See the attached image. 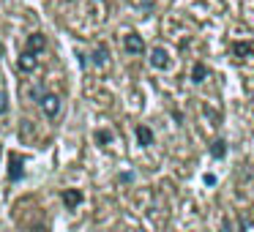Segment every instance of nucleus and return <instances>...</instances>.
<instances>
[{
	"instance_id": "obj_1",
	"label": "nucleus",
	"mask_w": 254,
	"mask_h": 232,
	"mask_svg": "<svg viewBox=\"0 0 254 232\" xmlns=\"http://www.w3.org/2000/svg\"><path fill=\"white\" fill-rule=\"evenodd\" d=\"M123 47H126L128 55H142V52H145V41H142V36H137V33H126V36H123Z\"/></svg>"
},
{
	"instance_id": "obj_2",
	"label": "nucleus",
	"mask_w": 254,
	"mask_h": 232,
	"mask_svg": "<svg viewBox=\"0 0 254 232\" xmlns=\"http://www.w3.org/2000/svg\"><path fill=\"white\" fill-rule=\"evenodd\" d=\"M41 110H44L47 117H55L58 112H61V99H58L55 93H44L41 96Z\"/></svg>"
},
{
	"instance_id": "obj_3",
	"label": "nucleus",
	"mask_w": 254,
	"mask_h": 232,
	"mask_svg": "<svg viewBox=\"0 0 254 232\" xmlns=\"http://www.w3.org/2000/svg\"><path fill=\"white\" fill-rule=\"evenodd\" d=\"M17 66H19V71H22V74H30V71H36V66H39V58H36L33 52L25 50L22 55H19V63H17Z\"/></svg>"
},
{
	"instance_id": "obj_4",
	"label": "nucleus",
	"mask_w": 254,
	"mask_h": 232,
	"mask_svg": "<svg viewBox=\"0 0 254 232\" xmlns=\"http://www.w3.org/2000/svg\"><path fill=\"white\" fill-rule=\"evenodd\" d=\"M44 47H47V39H44L41 33H30V36H28V41H25V50L33 52V55L44 52Z\"/></svg>"
},
{
	"instance_id": "obj_5",
	"label": "nucleus",
	"mask_w": 254,
	"mask_h": 232,
	"mask_svg": "<svg viewBox=\"0 0 254 232\" xmlns=\"http://www.w3.org/2000/svg\"><path fill=\"white\" fill-rule=\"evenodd\" d=\"M150 66L153 68H167L170 66V55H167L164 47H156V50L150 52Z\"/></svg>"
},
{
	"instance_id": "obj_6",
	"label": "nucleus",
	"mask_w": 254,
	"mask_h": 232,
	"mask_svg": "<svg viewBox=\"0 0 254 232\" xmlns=\"http://www.w3.org/2000/svg\"><path fill=\"white\" fill-rule=\"evenodd\" d=\"M63 202H66V208H77L82 202V191L79 188H66L63 191Z\"/></svg>"
},
{
	"instance_id": "obj_7",
	"label": "nucleus",
	"mask_w": 254,
	"mask_h": 232,
	"mask_svg": "<svg viewBox=\"0 0 254 232\" xmlns=\"http://www.w3.org/2000/svg\"><path fill=\"white\" fill-rule=\"evenodd\" d=\"M22 177V164H19V156H11L8 161V180H19Z\"/></svg>"
},
{
	"instance_id": "obj_8",
	"label": "nucleus",
	"mask_w": 254,
	"mask_h": 232,
	"mask_svg": "<svg viewBox=\"0 0 254 232\" xmlns=\"http://www.w3.org/2000/svg\"><path fill=\"white\" fill-rule=\"evenodd\" d=\"M208 66H205V63H194V68H191V79L194 82H205V79H208Z\"/></svg>"
},
{
	"instance_id": "obj_9",
	"label": "nucleus",
	"mask_w": 254,
	"mask_h": 232,
	"mask_svg": "<svg viewBox=\"0 0 254 232\" xmlns=\"http://www.w3.org/2000/svg\"><path fill=\"white\" fill-rule=\"evenodd\" d=\"M232 52H235L238 58H254V47L246 44V41H243V44H235V47H232Z\"/></svg>"
},
{
	"instance_id": "obj_10",
	"label": "nucleus",
	"mask_w": 254,
	"mask_h": 232,
	"mask_svg": "<svg viewBox=\"0 0 254 232\" xmlns=\"http://www.w3.org/2000/svg\"><path fill=\"white\" fill-rule=\"evenodd\" d=\"M137 139H139V145H150L153 142V131L148 126H137Z\"/></svg>"
},
{
	"instance_id": "obj_11",
	"label": "nucleus",
	"mask_w": 254,
	"mask_h": 232,
	"mask_svg": "<svg viewBox=\"0 0 254 232\" xmlns=\"http://www.w3.org/2000/svg\"><path fill=\"white\" fill-rule=\"evenodd\" d=\"M224 153H227V142L224 139H216V142L210 145V156H213V159H221Z\"/></svg>"
},
{
	"instance_id": "obj_12",
	"label": "nucleus",
	"mask_w": 254,
	"mask_h": 232,
	"mask_svg": "<svg viewBox=\"0 0 254 232\" xmlns=\"http://www.w3.org/2000/svg\"><path fill=\"white\" fill-rule=\"evenodd\" d=\"M93 60H96V66H104V63H107V50H104V47H99V50H96Z\"/></svg>"
},
{
	"instance_id": "obj_13",
	"label": "nucleus",
	"mask_w": 254,
	"mask_h": 232,
	"mask_svg": "<svg viewBox=\"0 0 254 232\" xmlns=\"http://www.w3.org/2000/svg\"><path fill=\"white\" fill-rule=\"evenodd\" d=\"M110 139H112L110 131H96V142H99V145H107Z\"/></svg>"
},
{
	"instance_id": "obj_14",
	"label": "nucleus",
	"mask_w": 254,
	"mask_h": 232,
	"mask_svg": "<svg viewBox=\"0 0 254 232\" xmlns=\"http://www.w3.org/2000/svg\"><path fill=\"white\" fill-rule=\"evenodd\" d=\"M0 112H6V96L0 93Z\"/></svg>"
},
{
	"instance_id": "obj_15",
	"label": "nucleus",
	"mask_w": 254,
	"mask_h": 232,
	"mask_svg": "<svg viewBox=\"0 0 254 232\" xmlns=\"http://www.w3.org/2000/svg\"><path fill=\"white\" fill-rule=\"evenodd\" d=\"M0 58H3V41H0Z\"/></svg>"
}]
</instances>
